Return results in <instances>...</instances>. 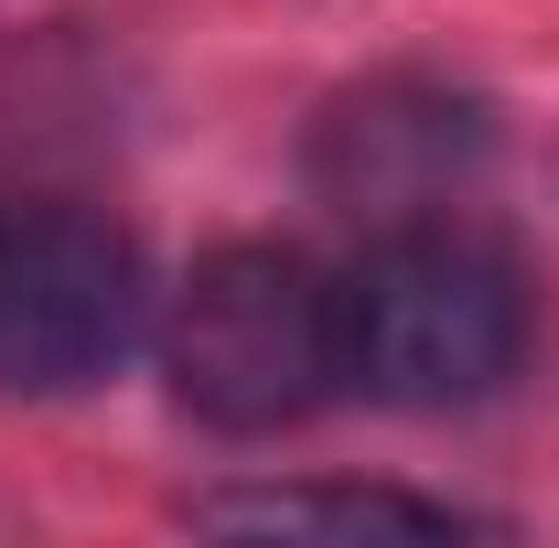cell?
<instances>
[{"label": "cell", "mask_w": 559, "mask_h": 548, "mask_svg": "<svg viewBox=\"0 0 559 548\" xmlns=\"http://www.w3.org/2000/svg\"><path fill=\"white\" fill-rule=\"evenodd\" d=\"M205 527H226V538H463V516L452 505H419V495H355V484H334V495H312V484H280V495H215Z\"/></svg>", "instance_id": "cell-5"}, {"label": "cell", "mask_w": 559, "mask_h": 548, "mask_svg": "<svg viewBox=\"0 0 559 548\" xmlns=\"http://www.w3.org/2000/svg\"><path fill=\"white\" fill-rule=\"evenodd\" d=\"M151 323L140 248L86 205L0 215V398H66L108 377Z\"/></svg>", "instance_id": "cell-3"}, {"label": "cell", "mask_w": 559, "mask_h": 548, "mask_svg": "<svg viewBox=\"0 0 559 548\" xmlns=\"http://www.w3.org/2000/svg\"><path fill=\"white\" fill-rule=\"evenodd\" d=\"M474 162H485V119L441 86H366L312 140L323 194L345 215H377V226H419L430 205H452V183Z\"/></svg>", "instance_id": "cell-4"}, {"label": "cell", "mask_w": 559, "mask_h": 548, "mask_svg": "<svg viewBox=\"0 0 559 548\" xmlns=\"http://www.w3.org/2000/svg\"><path fill=\"white\" fill-rule=\"evenodd\" d=\"M334 323H345V388L388 409H463L516 377L527 290L485 237L419 215V226H388L355 259V279H334Z\"/></svg>", "instance_id": "cell-1"}, {"label": "cell", "mask_w": 559, "mask_h": 548, "mask_svg": "<svg viewBox=\"0 0 559 548\" xmlns=\"http://www.w3.org/2000/svg\"><path fill=\"white\" fill-rule=\"evenodd\" d=\"M173 398L215 430H290L345 388L334 279L290 248H215L162 312Z\"/></svg>", "instance_id": "cell-2"}]
</instances>
